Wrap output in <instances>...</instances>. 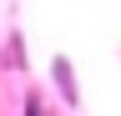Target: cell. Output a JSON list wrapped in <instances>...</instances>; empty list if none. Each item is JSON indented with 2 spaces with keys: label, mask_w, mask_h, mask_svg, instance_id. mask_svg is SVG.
Instances as JSON below:
<instances>
[{
  "label": "cell",
  "mask_w": 121,
  "mask_h": 116,
  "mask_svg": "<svg viewBox=\"0 0 121 116\" xmlns=\"http://www.w3.org/2000/svg\"><path fill=\"white\" fill-rule=\"evenodd\" d=\"M5 71H25V40H20V30H10V40H5Z\"/></svg>",
  "instance_id": "obj_2"
},
{
  "label": "cell",
  "mask_w": 121,
  "mask_h": 116,
  "mask_svg": "<svg viewBox=\"0 0 121 116\" xmlns=\"http://www.w3.org/2000/svg\"><path fill=\"white\" fill-rule=\"evenodd\" d=\"M51 86H56V96L66 101L71 111L81 106V81H76V66H71V56H51Z\"/></svg>",
  "instance_id": "obj_1"
},
{
  "label": "cell",
  "mask_w": 121,
  "mask_h": 116,
  "mask_svg": "<svg viewBox=\"0 0 121 116\" xmlns=\"http://www.w3.org/2000/svg\"><path fill=\"white\" fill-rule=\"evenodd\" d=\"M20 116H45V96L40 91H25L20 96Z\"/></svg>",
  "instance_id": "obj_3"
}]
</instances>
